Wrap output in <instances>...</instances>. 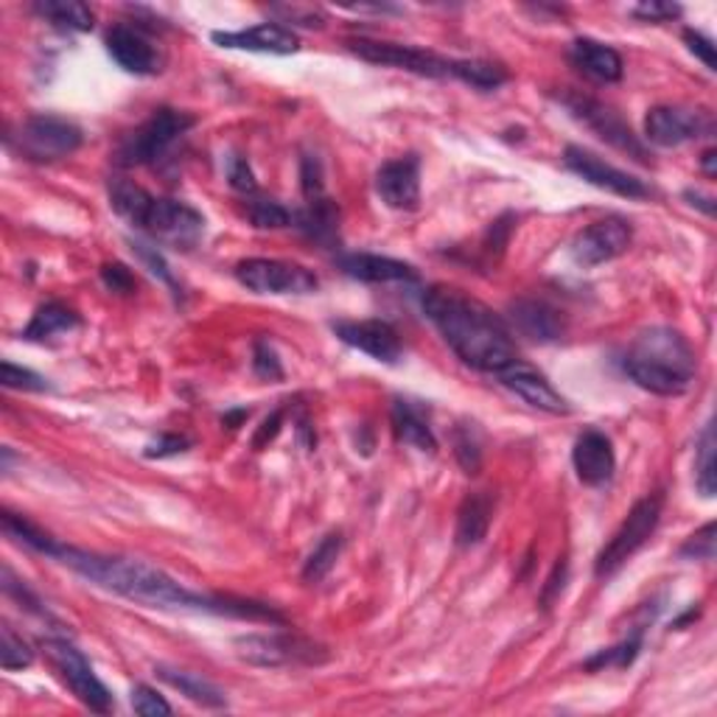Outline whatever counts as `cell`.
Instances as JSON below:
<instances>
[{
    "instance_id": "13",
    "label": "cell",
    "mask_w": 717,
    "mask_h": 717,
    "mask_svg": "<svg viewBox=\"0 0 717 717\" xmlns=\"http://www.w3.org/2000/svg\"><path fill=\"white\" fill-rule=\"evenodd\" d=\"M631 242H634V227L625 222L623 216H608V219L592 222L586 231H581L572 242V258L577 267H600L623 253H628Z\"/></svg>"
},
{
    "instance_id": "30",
    "label": "cell",
    "mask_w": 717,
    "mask_h": 717,
    "mask_svg": "<svg viewBox=\"0 0 717 717\" xmlns=\"http://www.w3.org/2000/svg\"><path fill=\"white\" fill-rule=\"evenodd\" d=\"M337 222H339L337 208H334L326 196H320V199H311L309 208L300 211V214H295V225L300 227L306 236L315 238V242H322V244H328L337 238Z\"/></svg>"
},
{
    "instance_id": "41",
    "label": "cell",
    "mask_w": 717,
    "mask_h": 717,
    "mask_svg": "<svg viewBox=\"0 0 717 717\" xmlns=\"http://www.w3.org/2000/svg\"><path fill=\"white\" fill-rule=\"evenodd\" d=\"M132 709L143 717L172 715V706H168V700L163 698L157 689L146 687V684H137V687L132 689Z\"/></svg>"
},
{
    "instance_id": "53",
    "label": "cell",
    "mask_w": 717,
    "mask_h": 717,
    "mask_svg": "<svg viewBox=\"0 0 717 717\" xmlns=\"http://www.w3.org/2000/svg\"><path fill=\"white\" fill-rule=\"evenodd\" d=\"M715 148H709V152H704V157H700V166H704V172L709 174V177H715L717 174V166H715Z\"/></svg>"
},
{
    "instance_id": "4",
    "label": "cell",
    "mask_w": 717,
    "mask_h": 717,
    "mask_svg": "<svg viewBox=\"0 0 717 717\" xmlns=\"http://www.w3.org/2000/svg\"><path fill=\"white\" fill-rule=\"evenodd\" d=\"M110 202L115 214L168 247L191 249L205 233V216L199 211L180 199L152 196L130 180H115L110 185Z\"/></svg>"
},
{
    "instance_id": "2",
    "label": "cell",
    "mask_w": 717,
    "mask_h": 717,
    "mask_svg": "<svg viewBox=\"0 0 717 717\" xmlns=\"http://www.w3.org/2000/svg\"><path fill=\"white\" fill-rule=\"evenodd\" d=\"M423 311L449 348L463 359L469 368L496 376L499 370L516 362V345L510 339L502 317L493 315L485 303L445 286H432L423 295Z\"/></svg>"
},
{
    "instance_id": "8",
    "label": "cell",
    "mask_w": 717,
    "mask_h": 717,
    "mask_svg": "<svg viewBox=\"0 0 717 717\" xmlns=\"http://www.w3.org/2000/svg\"><path fill=\"white\" fill-rule=\"evenodd\" d=\"M236 280L255 295H311L320 286L311 269L278 258H247L236 264Z\"/></svg>"
},
{
    "instance_id": "6",
    "label": "cell",
    "mask_w": 717,
    "mask_h": 717,
    "mask_svg": "<svg viewBox=\"0 0 717 717\" xmlns=\"http://www.w3.org/2000/svg\"><path fill=\"white\" fill-rule=\"evenodd\" d=\"M196 124V119L185 110L161 107L137 132H132L119 148L121 166H152L161 161L168 148Z\"/></svg>"
},
{
    "instance_id": "46",
    "label": "cell",
    "mask_w": 717,
    "mask_h": 717,
    "mask_svg": "<svg viewBox=\"0 0 717 717\" xmlns=\"http://www.w3.org/2000/svg\"><path fill=\"white\" fill-rule=\"evenodd\" d=\"M132 249H135L137 255H141V262L146 264L148 267V273L152 275H157V278L163 280V284H168L172 286V289H177V284H174V275L168 273V267H166V262H163V255L157 253L155 247H148V244H143V242H135L132 244Z\"/></svg>"
},
{
    "instance_id": "47",
    "label": "cell",
    "mask_w": 717,
    "mask_h": 717,
    "mask_svg": "<svg viewBox=\"0 0 717 717\" xmlns=\"http://www.w3.org/2000/svg\"><path fill=\"white\" fill-rule=\"evenodd\" d=\"M101 278H104L107 289L119 291V295H132L135 291V275L124 264H104L101 267Z\"/></svg>"
},
{
    "instance_id": "38",
    "label": "cell",
    "mask_w": 717,
    "mask_h": 717,
    "mask_svg": "<svg viewBox=\"0 0 717 717\" xmlns=\"http://www.w3.org/2000/svg\"><path fill=\"white\" fill-rule=\"evenodd\" d=\"M454 454L460 460V465L465 469V474H477L482 465V449L480 440L471 429H457L454 432Z\"/></svg>"
},
{
    "instance_id": "35",
    "label": "cell",
    "mask_w": 717,
    "mask_h": 717,
    "mask_svg": "<svg viewBox=\"0 0 717 717\" xmlns=\"http://www.w3.org/2000/svg\"><path fill=\"white\" fill-rule=\"evenodd\" d=\"M247 216L255 227L262 231H284V227L295 225V214L286 211L280 202L275 199H253L247 202Z\"/></svg>"
},
{
    "instance_id": "43",
    "label": "cell",
    "mask_w": 717,
    "mask_h": 717,
    "mask_svg": "<svg viewBox=\"0 0 717 717\" xmlns=\"http://www.w3.org/2000/svg\"><path fill=\"white\" fill-rule=\"evenodd\" d=\"M631 14H634L636 20H642V23H670V20L682 18V7L651 0V3H639V7L631 9Z\"/></svg>"
},
{
    "instance_id": "17",
    "label": "cell",
    "mask_w": 717,
    "mask_h": 717,
    "mask_svg": "<svg viewBox=\"0 0 717 717\" xmlns=\"http://www.w3.org/2000/svg\"><path fill=\"white\" fill-rule=\"evenodd\" d=\"M334 334L350 348L373 356L376 362L396 365L403 354L401 337L385 320H342L334 322Z\"/></svg>"
},
{
    "instance_id": "36",
    "label": "cell",
    "mask_w": 717,
    "mask_h": 717,
    "mask_svg": "<svg viewBox=\"0 0 717 717\" xmlns=\"http://www.w3.org/2000/svg\"><path fill=\"white\" fill-rule=\"evenodd\" d=\"M0 664H3V670H23V667L34 664V651L9 625L0 628Z\"/></svg>"
},
{
    "instance_id": "24",
    "label": "cell",
    "mask_w": 717,
    "mask_h": 717,
    "mask_svg": "<svg viewBox=\"0 0 717 717\" xmlns=\"http://www.w3.org/2000/svg\"><path fill=\"white\" fill-rule=\"evenodd\" d=\"M510 320L524 337L535 342H555L563 337V317L544 300H516L510 306Z\"/></svg>"
},
{
    "instance_id": "1",
    "label": "cell",
    "mask_w": 717,
    "mask_h": 717,
    "mask_svg": "<svg viewBox=\"0 0 717 717\" xmlns=\"http://www.w3.org/2000/svg\"><path fill=\"white\" fill-rule=\"evenodd\" d=\"M54 561L65 563L68 570L79 572L95 586L107 588L119 597L132 600L146 608H174V611H208L227 617V597L222 594H199L174 581L163 570L146 561L119 555H99V552L79 550V546H57Z\"/></svg>"
},
{
    "instance_id": "34",
    "label": "cell",
    "mask_w": 717,
    "mask_h": 717,
    "mask_svg": "<svg viewBox=\"0 0 717 717\" xmlns=\"http://www.w3.org/2000/svg\"><path fill=\"white\" fill-rule=\"evenodd\" d=\"M339 552H342V533H328L326 539L315 546V552L309 555L306 566H303V581L320 583L322 577L334 570Z\"/></svg>"
},
{
    "instance_id": "27",
    "label": "cell",
    "mask_w": 717,
    "mask_h": 717,
    "mask_svg": "<svg viewBox=\"0 0 717 717\" xmlns=\"http://www.w3.org/2000/svg\"><path fill=\"white\" fill-rule=\"evenodd\" d=\"M392 432H396V438L401 440V443L416 445L418 451L438 449L432 427H429L423 412L412 401H401V398H398V401L392 403Z\"/></svg>"
},
{
    "instance_id": "49",
    "label": "cell",
    "mask_w": 717,
    "mask_h": 717,
    "mask_svg": "<svg viewBox=\"0 0 717 717\" xmlns=\"http://www.w3.org/2000/svg\"><path fill=\"white\" fill-rule=\"evenodd\" d=\"M280 427H284V409H275L273 416L264 418V423H262V427H258V432H255V438H253V449L262 451L264 445L273 443V440L278 438Z\"/></svg>"
},
{
    "instance_id": "10",
    "label": "cell",
    "mask_w": 717,
    "mask_h": 717,
    "mask_svg": "<svg viewBox=\"0 0 717 717\" xmlns=\"http://www.w3.org/2000/svg\"><path fill=\"white\" fill-rule=\"evenodd\" d=\"M45 651L62 682L71 687V693L76 695L88 709L99 711V715L113 711V695L99 682V676L93 673L88 658L82 656V651H76V647L65 639H48Z\"/></svg>"
},
{
    "instance_id": "22",
    "label": "cell",
    "mask_w": 717,
    "mask_h": 717,
    "mask_svg": "<svg viewBox=\"0 0 717 717\" xmlns=\"http://www.w3.org/2000/svg\"><path fill=\"white\" fill-rule=\"evenodd\" d=\"M345 275L365 284H416L418 273L409 264L373 253H350L339 258Z\"/></svg>"
},
{
    "instance_id": "37",
    "label": "cell",
    "mask_w": 717,
    "mask_h": 717,
    "mask_svg": "<svg viewBox=\"0 0 717 717\" xmlns=\"http://www.w3.org/2000/svg\"><path fill=\"white\" fill-rule=\"evenodd\" d=\"M642 647V631H636L634 636H628L625 642H619L617 647H608V651L597 653L594 658H588L586 667L588 670H600V667H628L636 658Z\"/></svg>"
},
{
    "instance_id": "51",
    "label": "cell",
    "mask_w": 717,
    "mask_h": 717,
    "mask_svg": "<svg viewBox=\"0 0 717 717\" xmlns=\"http://www.w3.org/2000/svg\"><path fill=\"white\" fill-rule=\"evenodd\" d=\"M563 581H566V561L557 563L555 572H552V577H550V581H546L544 594H541V603H544V608H550L552 600H555L557 594L563 592Z\"/></svg>"
},
{
    "instance_id": "54",
    "label": "cell",
    "mask_w": 717,
    "mask_h": 717,
    "mask_svg": "<svg viewBox=\"0 0 717 717\" xmlns=\"http://www.w3.org/2000/svg\"><path fill=\"white\" fill-rule=\"evenodd\" d=\"M687 199H693V205H700V208H704V214H706V216L715 214V205H711V199H704V196H700V194H693V191H689V194H687Z\"/></svg>"
},
{
    "instance_id": "32",
    "label": "cell",
    "mask_w": 717,
    "mask_h": 717,
    "mask_svg": "<svg viewBox=\"0 0 717 717\" xmlns=\"http://www.w3.org/2000/svg\"><path fill=\"white\" fill-rule=\"evenodd\" d=\"M715 423H706L700 432L698 449H695V485L706 499L715 496L717 488V463H715Z\"/></svg>"
},
{
    "instance_id": "3",
    "label": "cell",
    "mask_w": 717,
    "mask_h": 717,
    "mask_svg": "<svg viewBox=\"0 0 717 717\" xmlns=\"http://www.w3.org/2000/svg\"><path fill=\"white\" fill-rule=\"evenodd\" d=\"M623 370L653 396H682L695 381V354L673 328H647L623 356Z\"/></svg>"
},
{
    "instance_id": "11",
    "label": "cell",
    "mask_w": 717,
    "mask_h": 717,
    "mask_svg": "<svg viewBox=\"0 0 717 717\" xmlns=\"http://www.w3.org/2000/svg\"><path fill=\"white\" fill-rule=\"evenodd\" d=\"M563 107L570 110L581 124H586L588 130L594 132L597 137H603L605 143H611L614 148L625 152V155L636 157V161L647 163V148L642 146L639 137L634 135L628 124L619 119L617 113L611 107H605L603 101L592 99V95H581V93H563L561 95Z\"/></svg>"
},
{
    "instance_id": "5",
    "label": "cell",
    "mask_w": 717,
    "mask_h": 717,
    "mask_svg": "<svg viewBox=\"0 0 717 717\" xmlns=\"http://www.w3.org/2000/svg\"><path fill=\"white\" fill-rule=\"evenodd\" d=\"M664 496L662 493H647L645 499L631 508V513L625 516V522L619 524V530L608 539V544L600 550L597 563H594V575L611 577L623 570L625 563L651 541V535L656 533L658 522H662Z\"/></svg>"
},
{
    "instance_id": "48",
    "label": "cell",
    "mask_w": 717,
    "mask_h": 717,
    "mask_svg": "<svg viewBox=\"0 0 717 717\" xmlns=\"http://www.w3.org/2000/svg\"><path fill=\"white\" fill-rule=\"evenodd\" d=\"M684 42H687V48L689 51H693L695 57H698L700 62H704L706 68H709V71H715V45H711V40L709 37H704L700 34V31H695V29H687L684 31Z\"/></svg>"
},
{
    "instance_id": "31",
    "label": "cell",
    "mask_w": 717,
    "mask_h": 717,
    "mask_svg": "<svg viewBox=\"0 0 717 717\" xmlns=\"http://www.w3.org/2000/svg\"><path fill=\"white\" fill-rule=\"evenodd\" d=\"M451 76L477 90H496L508 82V71L485 60H451Z\"/></svg>"
},
{
    "instance_id": "14",
    "label": "cell",
    "mask_w": 717,
    "mask_h": 717,
    "mask_svg": "<svg viewBox=\"0 0 717 717\" xmlns=\"http://www.w3.org/2000/svg\"><path fill=\"white\" fill-rule=\"evenodd\" d=\"M563 163H566V168H570L572 174L583 177L586 183L597 185V188L603 191H611V194L625 196V199H645V196H651V188H647L639 177H634V174L623 172V168L617 166H611V163H605L603 157H597L594 152H588V148L583 146H566Z\"/></svg>"
},
{
    "instance_id": "21",
    "label": "cell",
    "mask_w": 717,
    "mask_h": 717,
    "mask_svg": "<svg viewBox=\"0 0 717 717\" xmlns=\"http://www.w3.org/2000/svg\"><path fill=\"white\" fill-rule=\"evenodd\" d=\"M572 463H575L577 480L588 488H600L614 477L617 471V457H614V445L597 429H586L581 438L575 440L572 449Z\"/></svg>"
},
{
    "instance_id": "26",
    "label": "cell",
    "mask_w": 717,
    "mask_h": 717,
    "mask_svg": "<svg viewBox=\"0 0 717 717\" xmlns=\"http://www.w3.org/2000/svg\"><path fill=\"white\" fill-rule=\"evenodd\" d=\"M157 676H161L168 687L180 689V693L188 700H194V704L208 706V709H225L227 706L225 689H219L214 682H208V678H202L199 673L177 670V667L161 664V667H157Z\"/></svg>"
},
{
    "instance_id": "40",
    "label": "cell",
    "mask_w": 717,
    "mask_h": 717,
    "mask_svg": "<svg viewBox=\"0 0 717 717\" xmlns=\"http://www.w3.org/2000/svg\"><path fill=\"white\" fill-rule=\"evenodd\" d=\"M253 370H255V376H262V379H269V381L284 379V368H280L278 354H275V348L267 342V339H255Z\"/></svg>"
},
{
    "instance_id": "16",
    "label": "cell",
    "mask_w": 717,
    "mask_h": 717,
    "mask_svg": "<svg viewBox=\"0 0 717 717\" xmlns=\"http://www.w3.org/2000/svg\"><path fill=\"white\" fill-rule=\"evenodd\" d=\"M709 113L687 107H653L645 119V137L662 148L682 146L700 135H709Z\"/></svg>"
},
{
    "instance_id": "23",
    "label": "cell",
    "mask_w": 717,
    "mask_h": 717,
    "mask_svg": "<svg viewBox=\"0 0 717 717\" xmlns=\"http://www.w3.org/2000/svg\"><path fill=\"white\" fill-rule=\"evenodd\" d=\"M570 60L577 71L592 82H619L623 79V57L611 45L597 40H575L570 48Z\"/></svg>"
},
{
    "instance_id": "50",
    "label": "cell",
    "mask_w": 717,
    "mask_h": 717,
    "mask_svg": "<svg viewBox=\"0 0 717 717\" xmlns=\"http://www.w3.org/2000/svg\"><path fill=\"white\" fill-rule=\"evenodd\" d=\"M188 449V438H180V434H166V438H161L157 443L148 445L146 454L148 457H172V454H180V451Z\"/></svg>"
},
{
    "instance_id": "19",
    "label": "cell",
    "mask_w": 717,
    "mask_h": 717,
    "mask_svg": "<svg viewBox=\"0 0 717 717\" xmlns=\"http://www.w3.org/2000/svg\"><path fill=\"white\" fill-rule=\"evenodd\" d=\"M107 51L124 71L137 76H155L163 71V54L143 31L130 25H113L107 31Z\"/></svg>"
},
{
    "instance_id": "25",
    "label": "cell",
    "mask_w": 717,
    "mask_h": 717,
    "mask_svg": "<svg viewBox=\"0 0 717 717\" xmlns=\"http://www.w3.org/2000/svg\"><path fill=\"white\" fill-rule=\"evenodd\" d=\"M493 508H496V499L485 491H477L460 504V513H457V546L463 550H471V546L480 544L488 535V527L493 522Z\"/></svg>"
},
{
    "instance_id": "18",
    "label": "cell",
    "mask_w": 717,
    "mask_h": 717,
    "mask_svg": "<svg viewBox=\"0 0 717 717\" xmlns=\"http://www.w3.org/2000/svg\"><path fill=\"white\" fill-rule=\"evenodd\" d=\"M376 194L387 208L416 211L421 202V161L416 155L385 163L376 172Z\"/></svg>"
},
{
    "instance_id": "29",
    "label": "cell",
    "mask_w": 717,
    "mask_h": 717,
    "mask_svg": "<svg viewBox=\"0 0 717 717\" xmlns=\"http://www.w3.org/2000/svg\"><path fill=\"white\" fill-rule=\"evenodd\" d=\"M34 12L57 29L68 31H90L95 20L90 7H84L79 0H40V3H34Z\"/></svg>"
},
{
    "instance_id": "45",
    "label": "cell",
    "mask_w": 717,
    "mask_h": 717,
    "mask_svg": "<svg viewBox=\"0 0 717 717\" xmlns=\"http://www.w3.org/2000/svg\"><path fill=\"white\" fill-rule=\"evenodd\" d=\"M227 180H231L233 188L242 191V194H255V188H258L253 168H249L247 157L242 155H233L231 161H227Z\"/></svg>"
},
{
    "instance_id": "7",
    "label": "cell",
    "mask_w": 717,
    "mask_h": 717,
    "mask_svg": "<svg viewBox=\"0 0 717 717\" xmlns=\"http://www.w3.org/2000/svg\"><path fill=\"white\" fill-rule=\"evenodd\" d=\"M9 141L29 161L54 163L62 157H71L82 146L84 135L73 121L62 119V115H31Z\"/></svg>"
},
{
    "instance_id": "15",
    "label": "cell",
    "mask_w": 717,
    "mask_h": 717,
    "mask_svg": "<svg viewBox=\"0 0 717 717\" xmlns=\"http://www.w3.org/2000/svg\"><path fill=\"white\" fill-rule=\"evenodd\" d=\"M496 379L499 385L508 387L510 392H516L522 401L541 409L546 416H570L572 412L570 401L550 385V379H546L541 370H535L533 365L522 362V359H516V362H510L504 370H499Z\"/></svg>"
},
{
    "instance_id": "28",
    "label": "cell",
    "mask_w": 717,
    "mask_h": 717,
    "mask_svg": "<svg viewBox=\"0 0 717 717\" xmlns=\"http://www.w3.org/2000/svg\"><path fill=\"white\" fill-rule=\"evenodd\" d=\"M79 322L82 320H79V315L73 309L62 306V303H45V306H40L34 311L31 322L25 326L23 339H29V342H45V339L57 337V334L73 331V328H79Z\"/></svg>"
},
{
    "instance_id": "42",
    "label": "cell",
    "mask_w": 717,
    "mask_h": 717,
    "mask_svg": "<svg viewBox=\"0 0 717 717\" xmlns=\"http://www.w3.org/2000/svg\"><path fill=\"white\" fill-rule=\"evenodd\" d=\"M0 373H3V387H9V390H29V392L48 390V381L42 379V376H37L34 370L29 368H18L14 362H3Z\"/></svg>"
},
{
    "instance_id": "20",
    "label": "cell",
    "mask_w": 717,
    "mask_h": 717,
    "mask_svg": "<svg viewBox=\"0 0 717 717\" xmlns=\"http://www.w3.org/2000/svg\"><path fill=\"white\" fill-rule=\"evenodd\" d=\"M211 40L222 48H233V51H253V54L278 57L295 54L297 48H300L295 31L280 23H262L242 31H214Z\"/></svg>"
},
{
    "instance_id": "52",
    "label": "cell",
    "mask_w": 717,
    "mask_h": 717,
    "mask_svg": "<svg viewBox=\"0 0 717 717\" xmlns=\"http://www.w3.org/2000/svg\"><path fill=\"white\" fill-rule=\"evenodd\" d=\"M280 14H286L289 20H300V25L311 29V25H322V14L317 9H300V7H280Z\"/></svg>"
},
{
    "instance_id": "39",
    "label": "cell",
    "mask_w": 717,
    "mask_h": 717,
    "mask_svg": "<svg viewBox=\"0 0 717 717\" xmlns=\"http://www.w3.org/2000/svg\"><path fill=\"white\" fill-rule=\"evenodd\" d=\"M715 522L704 524L695 535H689L684 541V546L678 550V555L689 557V561H715Z\"/></svg>"
},
{
    "instance_id": "9",
    "label": "cell",
    "mask_w": 717,
    "mask_h": 717,
    "mask_svg": "<svg viewBox=\"0 0 717 717\" xmlns=\"http://www.w3.org/2000/svg\"><path fill=\"white\" fill-rule=\"evenodd\" d=\"M348 48L359 60L381 68H398V71L416 73L427 79H445L451 76V60L427 51V48L401 45V42H381V40H350Z\"/></svg>"
},
{
    "instance_id": "12",
    "label": "cell",
    "mask_w": 717,
    "mask_h": 717,
    "mask_svg": "<svg viewBox=\"0 0 717 717\" xmlns=\"http://www.w3.org/2000/svg\"><path fill=\"white\" fill-rule=\"evenodd\" d=\"M322 647L291 634H247L236 639V653L258 667H284V664L322 662Z\"/></svg>"
},
{
    "instance_id": "44",
    "label": "cell",
    "mask_w": 717,
    "mask_h": 717,
    "mask_svg": "<svg viewBox=\"0 0 717 717\" xmlns=\"http://www.w3.org/2000/svg\"><path fill=\"white\" fill-rule=\"evenodd\" d=\"M300 185H303V194H306V199H320L322 196V166L317 157L311 155H303L300 161Z\"/></svg>"
},
{
    "instance_id": "33",
    "label": "cell",
    "mask_w": 717,
    "mask_h": 717,
    "mask_svg": "<svg viewBox=\"0 0 717 717\" xmlns=\"http://www.w3.org/2000/svg\"><path fill=\"white\" fill-rule=\"evenodd\" d=\"M3 533H7L9 539L20 541L23 546H29V550L40 552V555H48V557H54L57 546H60V539L48 535L45 530L31 524L29 519L14 516V513H3Z\"/></svg>"
}]
</instances>
